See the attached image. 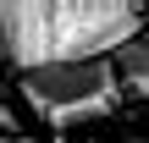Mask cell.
Masks as SVG:
<instances>
[{"instance_id": "obj_4", "label": "cell", "mask_w": 149, "mask_h": 143, "mask_svg": "<svg viewBox=\"0 0 149 143\" xmlns=\"http://www.w3.org/2000/svg\"><path fill=\"white\" fill-rule=\"evenodd\" d=\"M6 61H11V44H6V33H0V66H6Z\"/></svg>"}, {"instance_id": "obj_5", "label": "cell", "mask_w": 149, "mask_h": 143, "mask_svg": "<svg viewBox=\"0 0 149 143\" xmlns=\"http://www.w3.org/2000/svg\"><path fill=\"white\" fill-rule=\"evenodd\" d=\"M127 143H149V132H133V138H127Z\"/></svg>"}, {"instance_id": "obj_3", "label": "cell", "mask_w": 149, "mask_h": 143, "mask_svg": "<svg viewBox=\"0 0 149 143\" xmlns=\"http://www.w3.org/2000/svg\"><path fill=\"white\" fill-rule=\"evenodd\" d=\"M0 132H17V110L11 105H0Z\"/></svg>"}, {"instance_id": "obj_2", "label": "cell", "mask_w": 149, "mask_h": 143, "mask_svg": "<svg viewBox=\"0 0 149 143\" xmlns=\"http://www.w3.org/2000/svg\"><path fill=\"white\" fill-rule=\"evenodd\" d=\"M116 61V72H122V83H149V28L127 44V50H116L111 55Z\"/></svg>"}, {"instance_id": "obj_1", "label": "cell", "mask_w": 149, "mask_h": 143, "mask_svg": "<svg viewBox=\"0 0 149 143\" xmlns=\"http://www.w3.org/2000/svg\"><path fill=\"white\" fill-rule=\"evenodd\" d=\"M11 77H17V94L28 99V110L50 132H72L83 121L116 116L127 99L116 61H50V66H28Z\"/></svg>"}]
</instances>
